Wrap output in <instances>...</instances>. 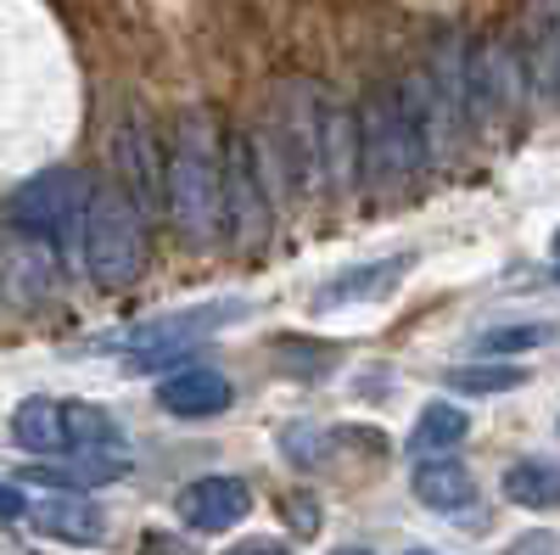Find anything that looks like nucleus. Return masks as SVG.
<instances>
[{
	"label": "nucleus",
	"instance_id": "obj_1",
	"mask_svg": "<svg viewBox=\"0 0 560 555\" xmlns=\"http://www.w3.org/2000/svg\"><path fill=\"white\" fill-rule=\"evenodd\" d=\"M168 213L191 247H213L224 230V129L208 107H185L174 118Z\"/></svg>",
	"mask_w": 560,
	"mask_h": 555
},
{
	"label": "nucleus",
	"instance_id": "obj_2",
	"mask_svg": "<svg viewBox=\"0 0 560 555\" xmlns=\"http://www.w3.org/2000/svg\"><path fill=\"white\" fill-rule=\"evenodd\" d=\"M325 96L331 90L314 84V79H287L275 96V124H269V141L264 147V163L275 174V192L308 197L325 185V152H319V118H325Z\"/></svg>",
	"mask_w": 560,
	"mask_h": 555
},
{
	"label": "nucleus",
	"instance_id": "obj_3",
	"mask_svg": "<svg viewBox=\"0 0 560 555\" xmlns=\"http://www.w3.org/2000/svg\"><path fill=\"white\" fill-rule=\"evenodd\" d=\"M353 113H359V185L393 192V185H409L420 169H432L427 147H420V135L409 124L398 84L364 90V102Z\"/></svg>",
	"mask_w": 560,
	"mask_h": 555
},
{
	"label": "nucleus",
	"instance_id": "obj_4",
	"mask_svg": "<svg viewBox=\"0 0 560 555\" xmlns=\"http://www.w3.org/2000/svg\"><path fill=\"white\" fill-rule=\"evenodd\" d=\"M84 269L96 287H129L147 275L152 242H147V219L140 208L118 192V185H96L84 213Z\"/></svg>",
	"mask_w": 560,
	"mask_h": 555
},
{
	"label": "nucleus",
	"instance_id": "obj_5",
	"mask_svg": "<svg viewBox=\"0 0 560 555\" xmlns=\"http://www.w3.org/2000/svg\"><path fill=\"white\" fill-rule=\"evenodd\" d=\"M90 192H96V180L84 169H39L7 197V224L28 230V236L51 242V247L79 242L84 213H90Z\"/></svg>",
	"mask_w": 560,
	"mask_h": 555
},
{
	"label": "nucleus",
	"instance_id": "obj_6",
	"mask_svg": "<svg viewBox=\"0 0 560 555\" xmlns=\"http://www.w3.org/2000/svg\"><path fill=\"white\" fill-rule=\"evenodd\" d=\"M269 213H275V174L264 163V147L247 129L224 135V230L236 236L242 253H253L269 236Z\"/></svg>",
	"mask_w": 560,
	"mask_h": 555
},
{
	"label": "nucleus",
	"instance_id": "obj_7",
	"mask_svg": "<svg viewBox=\"0 0 560 555\" xmlns=\"http://www.w3.org/2000/svg\"><path fill=\"white\" fill-rule=\"evenodd\" d=\"M113 174H118V192L140 208V219L168 213V158L140 107H124L113 124Z\"/></svg>",
	"mask_w": 560,
	"mask_h": 555
},
{
	"label": "nucleus",
	"instance_id": "obj_8",
	"mask_svg": "<svg viewBox=\"0 0 560 555\" xmlns=\"http://www.w3.org/2000/svg\"><path fill=\"white\" fill-rule=\"evenodd\" d=\"M242 314H247L242 298H219V303H197V309L147 320V326H135V332H124V337H113V343L129 354V370H158V365H168V359H185L202 337H213L219 326H230V320H242Z\"/></svg>",
	"mask_w": 560,
	"mask_h": 555
},
{
	"label": "nucleus",
	"instance_id": "obj_9",
	"mask_svg": "<svg viewBox=\"0 0 560 555\" xmlns=\"http://www.w3.org/2000/svg\"><path fill=\"white\" fill-rule=\"evenodd\" d=\"M527 102V62L510 39H482L465 57V113L471 124H504Z\"/></svg>",
	"mask_w": 560,
	"mask_h": 555
},
{
	"label": "nucleus",
	"instance_id": "obj_10",
	"mask_svg": "<svg viewBox=\"0 0 560 555\" xmlns=\"http://www.w3.org/2000/svg\"><path fill=\"white\" fill-rule=\"evenodd\" d=\"M174 511L185 528H197V533H224V528H236L247 511H253V488L242 477H197V483H185L174 494Z\"/></svg>",
	"mask_w": 560,
	"mask_h": 555
},
{
	"label": "nucleus",
	"instance_id": "obj_11",
	"mask_svg": "<svg viewBox=\"0 0 560 555\" xmlns=\"http://www.w3.org/2000/svg\"><path fill=\"white\" fill-rule=\"evenodd\" d=\"M230 398H236V388H230V377L213 365H179L158 382V404L174 421H213V415L230 409Z\"/></svg>",
	"mask_w": 560,
	"mask_h": 555
},
{
	"label": "nucleus",
	"instance_id": "obj_12",
	"mask_svg": "<svg viewBox=\"0 0 560 555\" xmlns=\"http://www.w3.org/2000/svg\"><path fill=\"white\" fill-rule=\"evenodd\" d=\"M51 275H57L51 242L7 224V236H0V292H12L18 303H34V298L51 292Z\"/></svg>",
	"mask_w": 560,
	"mask_h": 555
},
{
	"label": "nucleus",
	"instance_id": "obj_13",
	"mask_svg": "<svg viewBox=\"0 0 560 555\" xmlns=\"http://www.w3.org/2000/svg\"><path fill=\"white\" fill-rule=\"evenodd\" d=\"M28 522L39 533H51V539H68V544H102V533H107L102 505L90 494H62V488L28 499Z\"/></svg>",
	"mask_w": 560,
	"mask_h": 555
},
{
	"label": "nucleus",
	"instance_id": "obj_14",
	"mask_svg": "<svg viewBox=\"0 0 560 555\" xmlns=\"http://www.w3.org/2000/svg\"><path fill=\"white\" fill-rule=\"evenodd\" d=\"M522 62H527V79H533L538 96L549 107H560V0H533L527 7V51H522Z\"/></svg>",
	"mask_w": 560,
	"mask_h": 555
},
{
	"label": "nucleus",
	"instance_id": "obj_15",
	"mask_svg": "<svg viewBox=\"0 0 560 555\" xmlns=\"http://www.w3.org/2000/svg\"><path fill=\"white\" fill-rule=\"evenodd\" d=\"M409 488H415V499L427 505V511H438V517H465V511L477 505V477L465 472L454 454H427V460L415 466Z\"/></svg>",
	"mask_w": 560,
	"mask_h": 555
},
{
	"label": "nucleus",
	"instance_id": "obj_16",
	"mask_svg": "<svg viewBox=\"0 0 560 555\" xmlns=\"http://www.w3.org/2000/svg\"><path fill=\"white\" fill-rule=\"evenodd\" d=\"M319 152H325V185H331V192H353L359 185V113L337 96H325Z\"/></svg>",
	"mask_w": 560,
	"mask_h": 555
},
{
	"label": "nucleus",
	"instance_id": "obj_17",
	"mask_svg": "<svg viewBox=\"0 0 560 555\" xmlns=\"http://www.w3.org/2000/svg\"><path fill=\"white\" fill-rule=\"evenodd\" d=\"M12 443L23 454H68V421L57 398H23L12 409Z\"/></svg>",
	"mask_w": 560,
	"mask_h": 555
},
{
	"label": "nucleus",
	"instance_id": "obj_18",
	"mask_svg": "<svg viewBox=\"0 0 560 555\" xmlns=\"http://www.w3.org/2000/svg\"><path fill=\"white\" fill-rule=\"evenodd\" d=\"M62 421H68V454H113L129 449L124 427L102 404H62Z\"/></svg>",
	"mask_w": 560,
	"mask_h": 555
},
{
	"label": "nucleus",
	"instance_id": "obj_19",
	"mask_svg": "<svg viewBox=\"0 0 560 555\" xmlns=\"http://www.w3.org/2000/svg\"><path fill=\"white\" fill-rule=\"evenodd\" d=\"M465 432H471V415H465L459 404L448 398H432L427 409H420V421L409 432V449L427 460V454H448L454 443H465Z\"/></svg>",
	"mask_w": 560,
	"mask_h": 555
},
{
	"label": "nucleus",
	"instance_id": "obj_20",
	"mask_svg": "<svg viewBox=\"0 0 560 555\" xmlns=\"http://www.w3.org/2000/svg\"><path fill=\"white\" fill-rule=\"evenodd\" d=\"M499 488H504L510 505H522V511H560V472L549 460H516Z\"/></svg>",
	"mask_w": 560,
	"mask_h": 555
},
{
	"label": "nucleus",
	"instance_id": "obj_21",
	"mask_svg": "<svg viewBox=\"0 0 560 555\" xmlns=\"http://www.w3.org/2000/svg\"><path fill=\"white\" fill-rule=\"evenodd\" d=\"M415 258L404 253V258H382V264H364V269H348L342 281H331L325 287V303H359V298H387L398 281H404V269H409Z\"/></svg>",
	"mask_w": 560,
	"mask_h": 555
},
{
	"label": "nucleus",
	"instance_id": "obj_22",
	"mask_svg": "<svg viewBox=\"0 0 560 555\" xmlns=\"http://www.w3.org/2000/svg\"><path fill=\"white\" fill-rule=\"evenodd\" d=\"M459 393H516L527 382V365H459L454 377H448Z\"/></svg>",
	"mask_w": 560,
	"mask_h": 555
},
{
	"label": "nucleus",
	"instance_id": "obj_23",
	"mask_svg": "<svg viewBox=\"0 0 560 555\" xmlns=\"http://www.w3.org/2000/svg\"><path fill=\"white\" fill-rule=\"evenodd\" d=\"M555 337V326L549 320H516V326H493V332H482L477 343H482V354H527V348H544Z\"/></svg>",
	"mask_w": 560,
	"mask_h": 555
},
{
	"label": "nucleus",
	"instance_id": "obj_24",
	"mask_svg": "<svg viewBox=\"0 0 560 555\" xmlns=\"http://www.w3.org/2000/svg\"><path fill=\"white\" fill-rule=\"evenodd\" d=\"M23 517H28V499H23V488L0 477V522H23Z\"/></svg>",
	"mask_w": 560,
	"mask_h": 555
},
{
	"label": "nucleus",
	"instance_id": "obj_25",
	"mask_svg": "<svg viewBox=\"0 0 560 555\" xmlns=\"http://www.w3.org/2000/svg\"><path fill=\"white\" fill-rule=\"evenodd\" d=\"M224 555H287V544H275V539H247V544H230Z\"/></svg>",
	"mask_w": 560,
	"mask_h": 555
},
{
	"label": "nucleus",
	"instance_id": "obj_26",
	"mask_svg": "<svg viewBox=\"0 0 560 555\" xmlns=\"http://www.w3.org/2000/svg\"><path fill=\"white\" fill-rule=\"evenodd\" d=\"M510 555H549V539H522Z\"/></svg>",
	"mask_w": 560,
	"mask_h": 555
},
{
	"label": "nucleus",
	"instance_id": "obj_27",
	"mask_svg": "<svg viewBox=\"0 0 560 555\" xmlns=\"http://www.w3.org/2000/svg\"><path fill=\"white\" fill-rule=\"evenodd\" d=\"M555 281H560V230H555Z\"/></svg>",
	"mask_w": 560,
	"mask_h": 555
},
{
	"label": "nucleus",
	"instance_id": "obj_28",
	"mask_svg": "<svg viewBox=\"0 0 560 555\" xmlns=\"http://www.w3.org/2000/svg\"><path fill=\"white\" fill-rule=\"evenodd\" d=\"M337 555H370V550H364V544H353V550H337Z\"/></svg>",
	"mask_w": 560,
	"mask_h": 555
},
{
	"label": "nucleus",
	"instance_id": "obj_29",
	"mask_svg": "<svg viewBox=\"0 0 560 555\" xmlns=\"http://www.w3.org/2000/svg\"><path fill=\"white\" fill-rule=\"evenodd\" d=\"M404 555H438V550H404Z\"/></svg>",
	"mask_w": 560,
	"mask_h": 555
}]
</instances>
